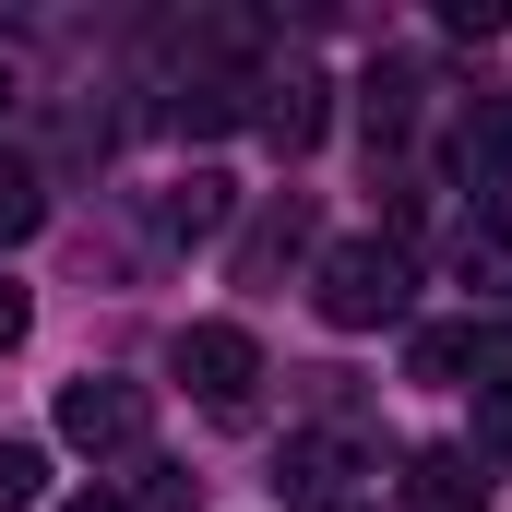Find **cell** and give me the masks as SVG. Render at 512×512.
<instances>
[{"instance_id": "obj_1", "label": "cell", "mask_w": 512, "mask_h": 512, "mask_svg": "<svg viewBox=\"0 0 512 512\" xmlns=\"http://www.w3.org/2000/svg\"><path fill=\"white\" fill-rule=\"evenodd\" d=\"M310 298H322L334 334H382V322L417 310V262H405V239H334L322 274H310Z\"/></svg>"}, {"instance_id": "obj_2", "label": "cell", "mask_w": 512, "mask_h": 512, "mask_svg": "<svg viewBox=\"0 0 512 512\" xmlns=\"http://www.w3.org/2000/svg\"><path fill=\"white\" fill-rule=\"evenodd\" d=\"M155 429V393L143 382H60V441L72 453H131Z\"/></svg>"}, {"instance_id": "obj_3", "label": "cell", "mask_w": 512, "mask_h": 512, "mask_svg": "<svg viewBox=\"0 0 512 512\" xmlns=\"http://www.w3.org/2000/svg\"><path fill=\"white\" fill-rule=\"evenodd\" d=\"M179 382L203 393L215 417H239V405H251V382H262V346L239 334V322H191V334H179Z\"/></svg>"}, {"instance_id": "obj_4", "label": "cell", "mask_w": 512, "mask_h": 512, "mask_svg": "<svg viewBox=\"0 0 512 512\" xmlns=\"http://www.w3.org/2000/svg\"><path fill=\"white\" fill-rule=\"evenodd\" d=\"M441 167L477 203H512V96H489V108H465V120L441 131Z\"/></svg>"}, {"instance_id": "obj_5", "label": "cell", "mask_w": 512, "mask_h": 512, "mask_svg": "<svg viewBox=\"0 0 512 512\" xmlns=\"http://www.w3.org/2000/svg\"><path fill=\"white\" fill-rule=\"evenodd\" d=\"M405 512H489V465H477L465 441L417 453V465H405Z\"/></svg>"}, {"instance_id": "obj_6", "label": "cell", "mask_w": 512, "mask_h": 512, "mask_svg": "<svg viewBox=\"0 0 512 512\" xmlns=\"http://www.w3.org/2000/svg\"><path fill=\"white\" fill-rule=\"evenodd\" d=\"M227 203H239V191H227L215 167H191V179L155 203V239H167V251H203V239H227Z\"/></svg>"}, {"instance_id": "obj_7", "label": "cell", "mask_w": 512, "mask_h": 512, "mask_svg": "<svg viewBox=\"0 0 512 512\" xmlns=\"http://www.w3.org/2000/svg\"><path fill=\"white\" fill-rule=\"evenodd\" d=\"M262 143H274V155H310V143H322V120H334V108H322V72H286V84H262Z\"/></svg>"}, {"instance_id": "obj_8", "label": "cell", "mask_w": 512, "mask_h": 512, "mask_svg": "<svg viewBox=\"0 0 512 512\" xmlns=\"http://www.w3.org/2000/svg\"><path fill=\"white\" fill-rule=\"evenodd\" d=\"M453 262H465V286H512V203H477Z\"/></svg>"}, {"instance_id": "obj_9", "label": "cell", "mask_w": 512, "mask_h": 512, "mask_svg": "<svg viewBox=\"0 0 512 512\" xmlns=\"http://www.w3.org/2000/svg\"><path fill=\"white\" fill-rule=\"evenodd\" d=\"M286 489L310 512H346V441H286Z\"/></svg>"}, {"instance_id": "obj_10", "label": "cell", "mask_w": 512, "mask_h": 512, "mask_svg": "<svg viewBox=\"0 0 512 512\" xmlns=\"http://www.w3.org/2000/svg\"><path fill=\"white\" fill-rule=\"evenodd\" d=\"M36 215H48V179H36L24 155H0V251H12V239H36Z\"/></svg>"}, {"instance_id": "obj_11", "label": "cell", "mask_w": 512, "mask_h": 512, "mask_svg": "<svg viewBox=\"0 0 512 512\" xmlns=\"http://www.w3.org/2000/svg\"><path fill=\"white\" fill-rule=\"evenodd\" d=\"M36 477H48V453L36 441H0V512H36Z\"/></svg>"}, {"instance_id": "obj_12", "label": "cell", "mask_w": 512, "mask_h": 512, "mask_svg": "<svg viewBox=\"0 0 512 512\" xmlns=\"http://www.w3.org/2000/svg\"><path fill=\"white\" fill-rule=\"evenodd\" d=\"M465 453H477V465H501V477H512V382L489 393V405H477V441H465Z\"/></svg>"}, {"instance_id": "obj_13", "label": "cell", "mask_w": 512, "mask_h": 512, "mask_svg": "<svg viewBox=\"0 0 512 512\" xmlns=\"http://www.w3.org/2000/svg\"><path fill=\"white\" fill-rule=\"evenodd\" d=\"M24 322H36V298H24V286H12V274H0V358H12V346H24Z\"/></svg>"}, {"instance_id": "obj_14", "label": "cell", "mask_w": 512, "mask_h": 512, "mask_svg": "<svg viewBox=\"0 0 512 512\" xmlns=\"http://www.w3.org/2000/svg\"><path fill=\"white\" fill-rule=\"evenodd\" d=\"M60 512H131V501H60Z\"/></svg>"}, {"instance_id": "obj_15", "label": "cell", "mask_w": 512, "mask_h": 512, "mask_svg": "<svg viewBox=\"0 0 512 512\" xmlns=\"http://www.w3.org/2000/svg\"><path fill=\"white\" fill-rule=\"evenodd\" d=\"M0 120H12V60H0Z\"/></svg>"}]
</instances>
